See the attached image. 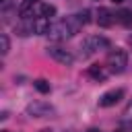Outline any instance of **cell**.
I'll list each match as a JSON object with an SVG mask.
<instances>
[{
    "label": "cell",
    "mask_w": 132,
    "mask_h": 132,
    "mask_svg": "<svg viewBox=\"0 0 132 132\" xmlns=\"http://www.w3.org/2000/svg\"><path fill=\"white\" fill-rule=\"evenodd\" d=\"M116 16H118V21H120L124 27L132 29V10H130V8H122V10H120Z\"/></svg>",
    "instance_id": "9"
},
{
    "label": "cell",
    "mask_w": 132,
    "mask_h": 132,
    "mask_svg": "<svg viewBox=\"0 0 132 132\" xmlns=\"http://www.w3.org/2000/svg\"><path fill=\"white\" fill-rule=\"evenodd\" d=\"M122 97H124V89H109V91H105V93L99 97V105H101V107H111V105H116Z\"/></svg>",
    "instance_id": "6"
},
{
    "label": "cell",
    "mask_w": 132,
    "mask_h": 132,
    "mask_svg": "<svg viewBox=\"0 0 132 132\" xmlns=\"http://www.w3.org/2000/svg\"><path fill=\"white\" fill-rule=\"evenodd\" d=\"M0 43H2V50H0V52H2V56H6L8 50H10V41H8V35H6V33L0 35Z\"/></svg>",
    "instance_id": "14"
},
{
    "label": "cell",
    "mask_w": 132,
    "mask_h": 132,
    "mask_svg": "<svg viewBox=\"0 0 132 132\" xmlns=\"http://www.w3.org/2000/svg\"><path fill=\"white\" fill-rule=\"evenodd\" d=\"M128 43H130V45H132V35H130V37H128Z\"/></svg>",
    "instance_id": "19"
},
{
    "label": "cell",
    "mask_w": 132,
    "mask_h": 132,
    "mask_svg": "<svg viewBox=\"0 0 132 132\" xmlns=\"http://www.w3.org/2000/svg\"><path fill=\"white\" fill-rule=\"evenodd\" d=\"M113 12L109 10V8H105V6H101L99 10H97V25L99 27H111L113 25Z\"/></svg>",
    "instance_id": "7"
},
{
    "label": "cell",
    "mask_w": 132,
    "mask_h": 132,
    "mask_svg": "<svg viewBox=\"0 0 132 132\" xmlns=\"http://www.w3.org/2000/svg\"><path fill=\"white\" fill-rule=\"evenodd\" d=\"M31 2H33V4H35V2H37V0H31Z\"/></svg>",
    "instance_id": "22"
},
{
    "label": "cell",
    "mask_w": 132,
    "mask_h": 132,
    "mask_svg": "<svg viewBox=\"0 0 132 132\" xmlns=\"http://www.w3.org/2000/svg\"><path fill=\"white\" fill-rule=\"evenodd\" d=\"M80 27H82V23L78 21L76 14H72V16H66V19L54 23V25L50 27V33H47V35H50L54 41H66V39H70L72 35H76V33L80 31Z\"/></svg>",
    "instance_id": "1"
},
{
    "label": "cell",
    "mask_w": 132,
    "mask_h": 132,
    "mask_svg": "<svg viewBox=\"0 0 132 132\" xmlns=\"http://www.w3.org/2000/svg\"><path fill=\"white\" fill-rule=\"evenodd\" d=\"M33 85H35V89H37V91H39L41 95H47V93L52 91V87H50V82H47V80H43V78H37V80H35Z\"/></svg>",
    "instance_id": "11"
},
{
    "label": "cell",
    "mask_w": 132,
    "mask_h": 132,
    "mask_svg": "<svg viewBox=\"0 0 132 132\" xmlns=\"http://www.w3.org/2000/svg\"><path fill=\"white\" fill-rule=\"evenodd\" d=\"M105 47H109V39H107V37H103V35H91V37H87V41H85V45H82V50H87V52H85V58L91 56L93 52L105 50Z\"/></svg>",
    "instance_id": "4"
},
{
    "label": "cell",
    "mask_w": 132,
    "mask_h": 132,
    "mask_svg": "<svg viewBox=\"0 0 132 132\" xmlns=\"http://www.w3.org/2000/svg\"><path fill=\"white\" fill-rule=\"evenodd\" d=\"M116 132H124V130H116Z\"/></svg>",
    "instance_id": "21"
},
{
    "label": "cell",
    "mask_w": 132,
    "mask_h": 132,
    "mask_svg": "<svg viewBox=\"0 0 132 132\" xmlns=\"http://www.w3.org/2000/svg\"><path fill=\"white\" fill-rule=\"evenodd\" d=\"M47 56H50V58H54L56 62L64 64V66H70V64L74 62L72 52H68V50L60 47V45H50V47H47Z\"/></svg>",
    "instance_id": "5"
},
{
    "label": "cell",
    "mask_w": 132,
    "mask_h": 132,
    "mask_svg": "<svg viewBox=\"0 0 132 132\" xmlns=\"http://www.w3.org/2000/svg\"><path fill=\"white\" fill-rule=\"evenodd\" d=\"M111 2H116V4H120V2H124V0H111Z\"/></svg>",
    "instance_id": "17"
},
{
    "label": "cell",
    "mask_w": 132,
    "mask_h": 132,
    "mask_svg": "<svg viewBox=\"0 0 132 132\" xmlns=\"http://www.w3.org/2000/svg\"><path fill=\"white\" fill-rule=\"evenodd\" d=\"M39 12H41V16H47V19H50V16H54V14H56V6H54V4H47V2H45V4H41Z\"/></svg>",
    "instance_id": "13"
},
{
    "label": "cell",
    "mask_w": 132,
    "mask_h": 132,
    "mask_svg": "<svg viewBox=\"0 0 132 132\" xmlns=\"http://www.w3.org/2000/svg\"><path fill=\"white\" fill-rule=\"evenodd\" d=\"M107 66H109V70L116 72V74L124 72V68L128 66V54H126L124 50H120V47L111 50V52L107 54Z\"/></svg>",
    "instance_id": "2"
},
{
    "label": "cell",
    "mask_w": 132,
    "mask_h": 132,
    "mask_svg": "<svg viewBox=\"0 0 132 132\" xmlns=\"http://www.w3.org/2000/svg\"><path fill=\"white\" fill-rule=\"evenodd\" d=\"M76 16H78V21H80L82 25H87V23H89V16H91V12H89V10H82V12H78Z\"/></svg>",
    "instance_id": "15"
},
{
    "label": "cell",
    "mask_w": 132,
    "mask_h": 132,
    "mask_svg": "<svg viewBox=\"0 0 132 132\" xmlns=\"http://www.w3.org/2000/svg\"><path fill=\"white\" fill-rule=\"evenodd\" d=\"M19 16H21V19L33 16V2H31V0H27V2H23V4L19 6Z\"/></svg>",
    "instance_id": "10"
},
{
    "label": "cell",
    "mask_w": 132,
    "mask_h": 132,
    "mask_svg": "<svg viewBox=\"0 0 132 132\" xmlns=\"http://www.w3.org/2000/svg\"><path fill=\"white\" fill-rule=\"evenodd\" d=\"M50 19L47 16H37V19H33V33H37V35H45V33H50Z\"/></svg>",
    "instance_id": "8"
},
{
    "label": "cell",
    "mask_w": 132,
    "mask_h": 132,
    "mask_svg": "<svg viewBox=\"0 0 132 132\" xmlns=\"http://www.w3.org/2000/svg\"><path fill=\"white\" fill-rule=\"evenodd\" d=\"M87 132H101V130H99V128H89Z\"/></svg>",
    "instance_id": "16"
},
{
    "label": "cell",
    "mask_w": 132,
    "mask_h": 132,
    "mask_svg": "<svg viewBox=\"0 0 132 132\" xmlns=\"http://www.w3.org/2000/svg\"><path fill=\"white\" fill-rule=\"evenodd\" d=\"M41 132H54V130H50V128H45V130H41Z\"/></svg>",
    "instance_id": "18"
},
{
    "label": "cell",
    "mask_w": 132,
    "mask_h": 132,
    "mask_svg": "<svg viewBox=\"0 0 132 132\" xmlns=\"http://www.w3.org/2000/svg\"><path fill=\"white\" fill-rule=\"evenodd\" d=\"M89 76H93L95 80H103V78H105V72H103L101 66H91V68H89Z\"/></svg>",
    "instance_id": "12"
},
{
    "label": "cell",
    "mask_w": 132,
    "mask_h": 132,
    "mask_svg": "<svg viewBox=\"0 0 132 132\" xmlns=\"http://www.w3.org/2000/svg\"><path fill=\"white\" fill-rule=\"evenodd\" d=\"M64 132H74V130H64Z\"/></svg>",
    "instance_id": "20"
},
{
    "label": "cell",
    "mask_w": 132,
    "mask_h": 132,
    "mask_svg": "<svg viewBox=\"0 0 132 132\" xmlns=\"http://www.w3.org/2000/svg\"><path fill=\"white\" fill-rule=\"evenodd\" d=\"M54 113V107L47 101H31L27 105V116L31 118H47Z\"/></svg>",
    "instance_id": "3"
}]
</instances>
